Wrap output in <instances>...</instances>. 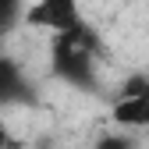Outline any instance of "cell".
<instances>
[{
    "label": "cell",
    "mask_w": 149,
    "mask_h": 149,
    "mask_svg": "<svg viewBox=\"0 0 149 149\" xmlns=\"http://www.w3.org/2000/svg\"><path fill=\"white\" fill-rule=\"evenodd\" d=\"M18 142L11 139V128H7V117H4V107H0V149H14Z\"/></svg>",
    "instance_id": "52a82bcc"
},
{
    "label": "cell",
    "mask_w": 149,
    "mask_h": 149,
    "mask_svg": "<svg viewBox=\"0 0 149 149\" xmlns=\"http://www.w3.org/2000/svg\"><path fill=\"white\" fill-rule=\"evenodd\" d=\"M96 149H132V142H128L124 135H103L96 142Z\"/></svg>",
    "instance_id": "8992f818"
},
{
    "label": "cell",
    "mask_w": 149,
    "mask_h": 149,
    "mask_svg": "<svg viewBox=\"0 0 149 149\" xmlns=\"http://www.w3.org/2000/svg\"><path fill=\"white\" fill-rule=\"evenodd\" d=\"M82 7L78 0H36V4H29L25 11V25L29 29H39V32H68L74 25H82Z\"/></svg>",
    "instance_id": "3957f363"
},
{
    "label": "cell",
    "mask_w": 149,
    "mask_h": 149,
    "mask_svg": "<svg viewBox=\"0 0 149 149\" xmlns=\"http://www.w3.org/2000/svg\"><path fill=\"white\" fill-rule=\"evenodd\" d=\"M110 121L121 128H149V78H128L110 107Z\"/></svg>",
    "instance_id": "7a4b0ae2"
},
{
    "label": "cell",
    "mask_w": 149,
    "mask_h": 149,
    "mask_svg": "<svg viewBox=\"0 0 149 149\" xmlns=\"http://www.w3.org/2000/svg\"><path fill=\"white\" fill-rule=\"evenodd\" d=\"M36 103V85L14 57L0 53V107H29Z\"/></svg>",
    "instance_id": "277c9868"
},
{
    "label": "cell",
    "mask_w": 149,
    "mask_h": 149,
    "mask_svg": "<svg viewBox=\"0 0 149 149\" xmlns=\"http://www.w3.org/2000/svg\"><path fill=\"white\" fill-rule=\"evenodd\" d=\"M100 36L85 22L50 36V71L78 92H100Z\"/></svg>",
    "instance_id": "6da1fadb"
},
{
    "label": "cell",
    "mask_w": 149,
    "mask_h": 149,
    "mask_svg": "<svg viewBox=\"0 0 149 149\" xmlns=\"http://www.w3.org/2000/svg\"><path fill=\"white\" fill-rule=\"evenodd\" d=\"M25 0H0V39L11 36L18 25L25 22Z\"/></svg>",
    "instance_id": "5b68a950"
}]
</instances>
